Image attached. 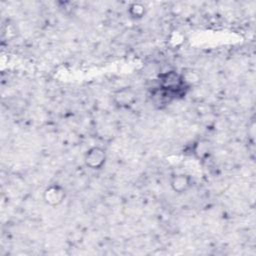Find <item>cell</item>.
<instances>
[{
	"mask_svg": "<svg viewBox=\"0 0 256 256\" xmlns=\"http://www.w3.org/2000/svg\"><path fill=\"white\" fill-rule=\"evenodd\" d=\"M158 82L159 88L168 93H176L183 86H185L181 73L175 70H169L160 73L158 76Z\"/></svg>",
	"mask_w": 256,
	"mask_h": 256,
	"instance_id": "1",
	"label": "cell"
},
{
	"mask_svg": "<svg viewBox=\"0 0 256 256\" xmlns=\"http://www.w3.org/2000/svg\"><path fill=\"white\" fill-rule=\"evenodd\" d=\"M112 102L120 109H127L132 107L137 101V93L130 86H123L113 91Z\"/></svg>",
	"mask_w": 256,
	"mask_h": 256,
	"instance_id": "2",
	"label": "cell"
},
{
	"mask_svg": "<svg viewBox=\"0 0 256 256\" xmlns=\"http://www.w3.org/2000/svg\"><path fill=\"white\" fill-rule=\"evenodd\" d=\"M83 161L89 169L100 170L107 161L106 150L100 146H92L85 152Z\"/></svg>",
	"mask_w": 256,
	"mask_h": 256,
	"instance_id": "3",
	"label": "cell"
},
{
	"mask_svg": "<svg viewBox=\"0 0 256 256\" xmlns=\"http://www.w3.org/2000/svg\"><path fill=\"white\" fill-rule=\"evenodd\" d=\"M66 196L67 192L64 186L56 183L47 186L42 193L44 203L50 207L60 206L66 199Z\"/></svg>",
	"mask_w": 256,
	"mask_h": 256,
	"instance_id": "4",
	"label": "cell"
},
{
	"mask_svg": "<svg viewBox=\"0 0 256 256\" xmlns=\"http://www.w3.org/2000/svg\"><path fill=\"white\" fill-rule=\"evenodd\" d=\"M169 183H170V188L174 193L182 195L187 193L192 188L193 179L191 175L187 173L178 172L171 175Z\"/></svg>",
	"mask_w": 256,
	"mask_h": 256,
	"instance_id": "5",
	"label": "cell"
},
{
	"mask_svg": "<svg viewBox=\"0 0 256 256\" xmlns=\"http://www.w3.org/2000/svg\"><path fill=\"white\" fill-rule=\"evenodd\" d=\"M212 143L207 138H198L191 145V153L199 161L207 160L212 154Z\"/></svg>",
	"mask_w": 256,
	"mask_h": 256,
	"instance_id": "6",
	"label": "cell"
},
{
	"mask_svg": "<svg viewBox=\"0 0 256 256\" xmlns=\"http://www.w3.org/2000/svg\"><path fill=\"white\" fill-rule=\"evenodd\" d=\"M147 6L142 2H132L129 4L127 13L129 17L133 20H140L144 18L147 14Z\"/></svg>",
	"mask_w": 256,
	"mask_h": 256,
	"instance_id": "7",
	"label": "cell"
},
{
	"mask_svg": "<svg viewBox=\"0 0 256 256\" xmlns=\"http://www.w3.org/2000/svg\"><path fill=\"white\" fill-rule=\"evenodd\" d=\"M180 73H181V76H182L183 83L187 87H189L191 85H194V84H196L200 81V76L195 70L188 69V70H185V71L180 72Z\"/></svg>",
	"mask_w": 256,
	"mask_h": 256,
	"instance_id": "8",
	"label": "cell"
}]
</instances>
